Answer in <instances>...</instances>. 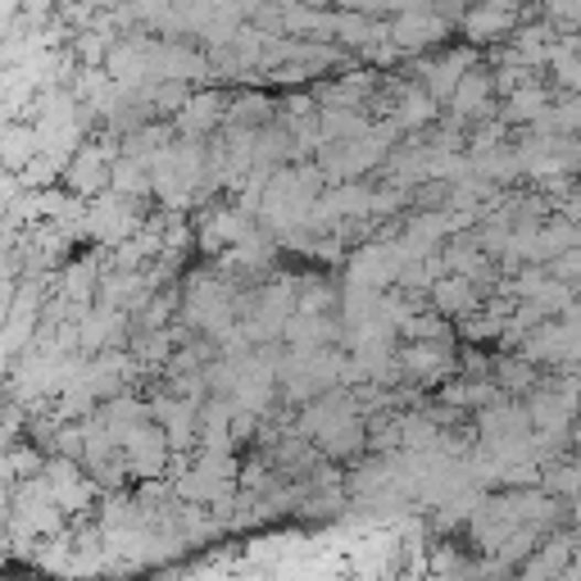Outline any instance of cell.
<instances>
[{"label":"cell","mask_w":581,"mask_h":581,"mask_svg":"<svg viewBox=\"0 0 581 581\" xmlns=\"http://www.w3.org/2000/svg\"><path fill=\"white\" fill-rule=\"evenodd\" d=\"M509 23H514V10H509V6H499V0H491V6H482V10L469 14V32H473V36L505 32Z\"/></svg>","instance_id":"cell-1"}]
</instances>
